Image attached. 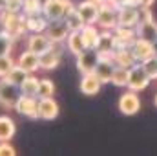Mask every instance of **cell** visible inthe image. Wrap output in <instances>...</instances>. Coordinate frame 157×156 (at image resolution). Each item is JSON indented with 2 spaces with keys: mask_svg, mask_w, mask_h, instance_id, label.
I'll return each instance as SVG.
<instances>
[{
  "mask_svg": "<svg viewBox=\"0 0 157 156\" xmlns=\"http://www.w3.org/2000/svg\"><path fill=\"white\" fill-rule=\"evenodd\" d=\"M0 22L4 26V31L9 33L15 40L22 39L24 35H29L28 33V28H26V15L24 13H11V11H0Z\"/></svg>",
  "mask_w": 157,
  "mask_h": 156,
  "instance_id": "6da1fadb",
  "label": "cell"
},
{
  "mask_svg": "<svg viewBox=\"0 0 157 156\" xmlns=\"http://www.w3.org/2000/svg\"><path fill=\"white\" fill-rule=\"evenodd\" d=\"M73 7L71 0H48L42 6V15L49 20H60L66 17V13Z\"/></svg>",
  "mask_w": 157,
  "mask_h": 156,
  "instance_id": "7a4b0ae2",
  "label": "cell"
},
{
  "mask_svg": "<svg viewBox=\"0 0 157 156\" xmlns=\"http://www.w3.org/2000/svg\"><path fill=\"white\" fill-rule=\"evenodd\" d=\"M150 81L152 79L148 77V74L144 72V68L141 66V63H135L128 70V84H126V88L133 90V92H143L144 88H148Z\"/></svg>",
  "mask_w": 157,
  "mask_h": 156,
  "instance_id": "3957f363",
  "label": "cell"
},
{
  "mask_svg": "<svg viewBox=\"0 0 157 156\" xmlns=\"http://www.w3.org/2000/svg\"><path fill=\"white\" fill-rule=\"evenodd\" d=\"M117 107H119V112L121 114H124V116H135L141 110V99H139L137 92L126 90L124 94H121Z\"/></svg>",
  "mask_w": 157,
  "mask_h": 156,
  "instance_id": "277c9868",
  "label": "cell"
},
{
  "mask_svg": "<svg viewBox=\"0 0 157 156\" xmlns=\"http://www.w3.org/2000/svg\"><path fill=\"white\" fill-rule=\"evenodd\" d=\"M95 24L101 30H113L117 26V7H113L108 2L99 4V15H97Z\"/></svg>",
  "mask_w": 157,
  "mask_h": 156,
  "instance_id": "5b68a950",
  "label": "cell"
},
{
  "mask_svg": "<svg viewBox=\"0 0 157 156\" xmlns=\"http://www.w3.org/2000/svg\"><path fill=\"white\" fill-rule=\"evenodd\" d=\"M60 57H62V50H60V44H51V48L44 53L39 55V63H40V70L44 72H49V70H55L59 64H60Z\"/></svg>",
  "mask_w": 157,
  "mask_h": 156,
  "instance_id": "8992f818",
  "label": "cell"
},
{
  "mask_svg": "<svg viewBox=\"0 0 157 156\" xmlns=\"http://www.w3.org/2000/svg\"><path fill=\"white\" fill-rule=\"evenodd\" d=\"M37 103H39V97L35 96H24L20 94L17 103H15V109L20 116L31 117V119H39V114H37Z\"/></svg>",
  "mask_w": 157,
  "mask_h": 156,
  "instance_id": "52a82bcc",
  "label": "cell"
},
{
  "mask_svg": "<svg viewBox=\"0 0 157 156\" xmlns=\"http://www.w3.org/2000/svg\"><path fill=\"white\" fill-rule=\"evenodd\" d=\"M44 33L48 35V39L51 40V42L62 44V42H66V37H68L70 30H68L64 18H60V20H49L48 26H46V30H44Z\"/></svg>",
  "mask_w": 157,
  "mask_h": 156,
  "instance_id": "ba28073f",
  "label": "cell"
},
{
  "mask_svg": "<svg viewBox=\"0 0 157 156\" xmlns=\"http://www.w3.org/2000/svg\"><path fill=\"white\" fill-rule=\"evenodd\" d=\"M20 96L18 86L7 83L6 79H0V107L4 109H15V103Z\"/></svg>",
  "mask_w": 157,
  "mask_h": 156,
  "instance_id": "9c48e42d",
  "label": "cell"
},
{
  "mask_svg": "<svg viewBox=\"0 0 157 156\" xmlns=\"http://www.w3.org/2000/svg\"><path fill=\"white\" fill-rule=\"evenodd\" d=\"M130 50H132V53H133L135 63H143V61H146L148 57L155 55V51H154V42H150V40H146V39H141V37H135V40H133L132 46H130Z\"/></svg>",
  "mask_w": 157,
  "mask_h": 156,
  "instance_id": "30bf717a",
  "label": "cell"
},
{
  "mask_svg": "<svg viewBox=\"0 0 157 156\" xmlns=\"http://www.w3.org/2000/svg\"><path fill=\"white\" fill-rule=\"evenodd\" d=\"M60 109H59V103L53 99V97H39V103H37V114L39 119H46V121H51L59 116Z\"/></svg>",
  "mask_w": 157,
  "mask_h": 156,
  "instance_id": "8fae6325",
  "label": "cell"
},
{
  "mask_svg": "<svg viewBox=\"0 0 157 156\" xmlns=\"http://www.w3.org/2000/svg\"><path fill=\"white\" fill-rule=\"evenodd\" d=\"M139 24V7L137 6H121L117 9V26L135 28Z\"/></svg>",
  "mask_w": 157,
  "mask_h": 156,
  "instance_id": "7c38bea8",
  "label": "cell"
},
{
  "mask_svg": "<svg viewBox=\"0 0 157 156\" xmlns=\"http://www.w3.org/2000/svg\"><path fill=\"white\" fill-rule=\"evenodd\" d=\"M97 61H99V53H97V50H93V48H86L84 51H80V53L77 55V70L80 72V74L93 72Z\"/></svg>",
  "mask_w": 157,
  "mask_h": 156,
  "instance_id": "4fadbf2b",
  "label": "cell"
},
{
  "mask_svg": "<svg viewBox=\"0 0 157 156\" xmlns=\"http://www.w3.org/2000/svg\"><path fill=\"white\" fill-rule=\"evenodd\" d=\"M135 37H137L135 28H128V26H115V28H113L115 50H117V48H130L132 42L135 40Z\"/></svg>",
  "mask_w": 157,
  "mask_h": 156,
  "instance_id": "5bb4252c",
  "label": "cell"
},
{
  "mask_svg": "<svg viewBox=\"0 0 157 156\" xmlns=\"http://www.w3.org/2000/svg\"><path fill=\"white\" fill-rule=\"evenodd\" d=\"M75 7H77L80 18L84 20V24H95L97 22V15H99V4L97 2H93V0H82Z\"/></svg>",
  "mask_w": 157,
  "mask_h": 156,
  "instance_id": "9a60e30c",
  "label": "cell"
},
{
  "mask_svg": "<svg viewBox=\"0 0 157 156\" xmlns=\"http://www.w3.org/2000/svg\"><path fill=\"white\" fill-rule=\"evenodd\" d=\"M101 88H102V83L93 72L82 74V77H80V92L84 96H95V94L101 92Z\"/></svg>",
  "mask_w": 157,
  "mask_h": 156,
  "instance_id": "2e32d148",
  "label": "cell"
},
{
  "mask_svg": "<svg viewBox=\"0 0 157 156\" xmlns=\"http://www.w3.org/2000/svg\"><path fill=\"white\" fill-rule=\"evenodd\" d=\"M17 64H18L20 68H24L28 74H35L37 70H40L39 55H37L35 51H31V50L22 51V53L18 55V59H17Z\"/></svg>",
  "mask_w": 157,
  "mask_h": 156,
  "instance_id": "e0dca14e",
  "label": "cell"
},
{
  "mask_svg": "<svg viewBox=\"0 0 157 156\" xmlns=\"http://www.w3.org/2000/svg\"><path fill=\"white\" fill-rule=\"evenodd\" d=\"M51 44H53V42L48 39L46 33H29V37H28V50L35 51L37 55L48 51V50L51 48Z\"/></svg>",
  "mask_w": 157,
  "mask_h": 156,
  "instance_id": "ac0fdd59",
  "label": "cell"
},
{
  "mask_svg": "<svg viewBox=\"0 0 157 156\" xmlns=\"http://www.w3.org/2000/svg\"><path fill=\"white\" fill-rule=\"evenodd\" d=\"M113 70H115V63H113V59H99L97 64H95V68H93V74L101 79L102 84H106V83L112 81V74H113Z\"/></svg>",
  "mask_w": 157,
  "mask_h": 156,
  "instance_id": "d6986e66",
  "label": "cell"
},
{
  "mask_svg": "<svg viewBox=\"0 0 157 156\" xmlns=\"http://www.w3.org/2000/svg\"><path fill=\"white\" fill-rule=\"evenodd\" d=\"M80 35H82V40L86 44V48H97V42H99V37H101V28L97 24H84L82 30H80Z\"/></svg>",
  "mask_w": 157,
  "mask_h": 156,
  "instance_id": "ffe728a7",
  "label": "cell"
},
{
  "mask_svg": "<svg viewBox=\"0 0 157 156\" xmlns=\"http://www.w3.org/2000/svg\"><path fill=\"white\" fill-rule=\"evenodd\" d=\"M135 33L137 37L141 39H146L150 42H154L157 39V22L155 20H144V22H139L135 26Z\"/></svg>",
  "mask_w": 157,
  "mask_h": 156,
  "instance_id": "44dd1931",
  "label": "cell"
},
{
  "mask_svg": "<svg viewBox=\"0 0 157 156\" xmlns=\"http://www.w3.org/2000/svg\"><path fill=\"white\" fill-rule=\"evenodd\" d=\"M48 26V18L40 13V15H26V28L28 33H44Z\"/></svg>",
  "mask_w": 157,
  "mask_h": 156,
  "instance_id": "7402d4cb",
  "label": "cell"
},
{
  "mask_svg": "<svg viewBox=\"0 0 157 156\" xmlns=\"http://www.w3.org/2000/svg\"><path fill=\"white\" fill-rule=\"evenodd\" d=\"M113 63L117 66H124V68H132L135 64V59H133V53L130 48H117L113 50Z\"/></svg>",
  "mask_w": 157,
  "mask_h": 156,
  "instance_id": "603a6c76",
  "label": "cell"
},
{
  "mask_svg": "<svg viewBox=\"0 0 157 156\" xmlns=\"http://www.w3.org/2000/svg\"><path fill=\"white\" fill-rule=\"evenodd\" d=\"M17 132V125L9 116H0V142H11Z\"/></svg>",
  "mask_w": 157,
  "mask_h": 156,
  "instance_id": "cb8c5ba5",
  "label": "cell"
},
{
  "mask_svg": "<svg viewBox=\"0 0 157 156\" xmlns=\"http://www.w3.org/2000/svg\"><path fill=\"white\" fill-rule=\"evenodd\" d=\"M66 48H68L75 57H77L80 51L86 50V44H84V40H82L80 31H70V33H68V37H66Z\"/></svg>",
  "mask_w": 157,
  "mask_h": 156,
  "instance_id": "d4e9b609",
  "label": "cell"
},
{
  "mask_svg": "<svg viewBox=\"0 0 157 156\" xmlns=\"http://www.w3.org/2000/svg\"><path fill=\"white\" fill-rule=\"evenodd\" d=\"M18 90L24 96H35L37 97V92H39V77L35 74H28V77L22 81V84L18 86Z\"/></svg>",
  "mask_w": 157,
  "mask_h": 156,
  "instance_id": "484cf974",
  "label": "cell"
},
{
  "mask_svg": "<svg viewBox=\"0 0 157 156\" xmlns=\"http://www.w3.org/2000/svg\"><path fill=\"white\" fill-rule=\"evenodd\" d=\"M64 22H66V26H68V30H70V31H80V30H82V26H84V20L80 18V15H78V11H77V7H75V6L66 13Z\"/></svg>",
  "mask_w": 157,
  "mask_h": 156,
  "instance_id": "4316f807",
  "label": "cell"
},
{
  "mask_svg": "<svg viewBox=\"0 0 157 156\" xmlns=\"http://www.w3.org/2000/svg\"><path fill=\"white\" fill-rule=\"evenodd\" d=\"M26 77H28V72H26L24 68H20L18 64H15V66L9 70L7 76H4V77H0V79H6L7 83H11V84H15V86H20L22 81H24Z\"/></svg>",
  "mask_w": 157,
  "mask_h": 156,
  "instance_id": "83f0119b",
  "label": "cell"
},
{
  "mask_svg": "<svg viewBox=\"0 0 157 156\" xmlns=\"http://www.w3.org/2000/svg\"><path fill=\"white\" fill-rule=\"evenodd\" d=\"M128 70L130 68H124V66H117L115 64V70L112 74V84H115L117 88H126L128 84Z\"/></svg>",
  "mask_w": 157,
  "mask_h": 156,
  "instance_id": "f1b7e54d",
  "label": "cell"
},
{
  "mask_svg": "<svg viewBox=\"0 0 157 156\" xmlns=\"http://www.w3.org/2000/svg\"><path fill=\"white\" fill-rule=\"evenodd\" d=\"M53 94H55V83L48 77L39 79V92H37V97H53Z\"/></svg>",
  "mask_w": 157,
  "mask_h": 156,
  "instance_id": "f546056e",
  "label": "cell"
},
{
  "mask_svg": "<svg viewBox=\"0 0 157 156\" xmlns=\"http://www.w3.org/2000/svg\"><path fill=\"white\" fill-rule=\"evenodd\" d=\"M13 46H15V39L9 33H6V31L0 33V57L2 55H9Z\"/></svg>",
  "mask_w": 157,
  "mask_h": 156,
  "instance_id": "4dcf8cb0",
  "label": "cell"
},
{
  "mask_svg": "<svg viewBox=\"0 0 157 156\" xmlns=\"http://www.w3.org/2000/svg\"><path fill=\"white\" fill-rule=\"evenodd\" d=\"M141 66L144 68V72L148 74L150 79H157V55H152V57H148L146 61H143Z\"/></svg>",
  "mask_w": 157,
  "mask_h": 156,
  "instance_id": "1f68e13d",
  "label": "cell"
},
{
  "mask_svg": "<svg viewBox=\"0 0 157 156\" xmlns=\"http://www.w3.org/2000/svg\"><path fill=\"white\" fill-rule=\"evenodd\" d=\"M22 13L24 15H40L42 13V4H39L37 0H24Z\"/></svg>",
  "mask_w": 157,
  "mask_h": 156,
  "instance_id": "d6a6232c",
  "label": "cell"
},
{
  "mask_svg": "<svg viewBox=\"0 0 157 156\" xmlns=\"http://www.w3.org/2000/svg\"><path fill=\"white\" fill-rule=\"evenodd\" d=\"M15 64H17V61L11 57V53H9V55H2V57H0V77L7 76L9 70H11Z\"/></svg>",
  "mask_w": 157,
  "mask_h": 156,
  "instance_id": "836d02e7",
  "label": "cell"
},
{
  "mask_svg": "<svg viewBox=\"0 0 157 156\" xmlns=\"http://www.w3.org/2000/svg\"><path fill=\"white\" fill-rule=\"evenodd\" d=\"M22 4H24V0H6V11L22 13Z\"/></svg>",
  "mask_w": 157,
  "mask_h": 156,
  "instance_id": "e575fe53",
  "label": "cell"
},
{
  "mask_svg": "<svg viewBox=\"0 0 157 156\" xmlns=\"http://www.w3.org/2000/svg\"><path fill=\"white\" fill-rule=\"evenodd\" d=\"M17 151L9 142H0V156H15Z\"/></svg>",
  "mask_w": 157,
  "mask_h": 156,
  "instance_id": "d590c367",
  "label": "cell"
},
{
  "mask_svg": "<svg viewBox=\"0 0 157 156\" xmlns=\"http://www.w3.org/2000/svg\"><path fill=\"white\" fill-rule=\"evenodd\" d=\"M144 20H154V13L150 7H139V22Z\"/></svg>",
  "mask_w": 157,
  "mask_h": 156,
  "instance_id": "8d00e7d4",
  "label": "cell"
},
{
  "mask_svg": "<svg viewBox=\"0 0 157 156\" xmlns=\"http://www.w3.org/2000/svg\"><path fill=\"white\" fill-rule=\"evenodd\" d=\"M155 0H137V7H152Z\"/></svg>",
  "mask_w": 157,
  "mask_h": 156,
  "instance_id": "74e56055",
  "label": "cell"
},
{
  "mask_svg": "<svg viewBox=\"0 0 157 156\" xmlns=\"http://www.w3.org/2000/svg\"><path fill=\"white\" fill-rule=\"evenodd\" d=\"M108 4H112V6H113V7H121V6H122V0H108Z\"/></svg>",
  "mask_w": 157,
  "mask_h": 156,
  "instance_id": "f35d334b",
  "label": "cell"
},
{
  "mask_svg": "<svg viewBox=\"0 0 157 156\" xmlns=\"http://www.w3.org/2000/svg\"><path fill=\"white\" fill-rule=\"evenodd\" d=\"M6 9V0H0V11H4Z\"/></svg>",
  "mask_w": 157,
  "mask_h": 156,
  "instance_id": "ab89813d",
  "label": "cell"
},
{
  "mask_svg": "<svg viewBox=\"0 0 157 156\" xmlns=\"http://www.w3.org/2000/svg\"><path fill=\"white\" fill-rule=\"evenodd\" d=\"M154 51H155V55H157V39L154 40Z\"/></svg>",
  "mask_w": 157,
  "mask_h": 156,
  "instance_id": "60d3db41",
  "label": "cell"
},
{
  "mask_svg": "<svg viewBox=\"0 0 157 156\" xmlns=\"http://www.w3.org/2000/svg\"><path fill=\"white\" fill-rule=\"evenodd\" d=\"M93 2H97V4H104V2H108V0H93Z\"/></svg>",
  "mask_w": 157,
  "mask_h": 156,
  "instance_id": "b9f144b4",
  "label": "cell"
},
{
  "mask_svg": "<svg viewBox=\"0 0 157 156\" xmlns=\"http://www.w3.org/2000/svg\"><path fill=\"white\" fill-rule=\"evenodd\" d=\"M37 2H39V4H42V6H44V4H46L48 0H37Z\"/></svg>",
  "mask_w": 157,
  "mask_h": 156,
  "instance_id": "7bdbcfd3",
  "label": "cell"
},
{
  "mask_svg": "<svg viewBox=\"0 0 157 156\" xmlns=\"http://www.w3.org/2000/svg\"><path fill=\"white\" fill-rule=\"evenodd\" d=\"M0 33H4V26H2V22H0Z\"/></svg>",
  "mask_w": 157,
  "mask_h": 156,
  "instance_id": "ee69618b",
  "label": "cell"
},
{
  "mask_svg": "<svg viewBox=\"0 0 157 156\" xmlns=\"http://www.w3.org/2000/svg\"><path fill=\"white\" fill-rule=\"evenodd\" d=\"M154 103H155V107H157V94H155V97H154Z\"/></svg>",
  "mask_w": 157,
  "mask_h": 156,
  "instance_id": "f6af8a7d",
  "label": "cell"
}]
</instances>
